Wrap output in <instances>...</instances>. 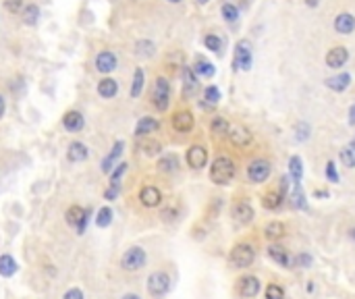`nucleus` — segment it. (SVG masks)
Wrapping results in <instances>:
<instances>
[{
	"label": "nucleus",
	"mask_w": 355,
	"mask_h": 299,
	"mask_svg": "<svg viewBox=\"0 0 355 299\" xmlns=\"http://www.w3.org/2000/svg\"><path fill=\"white\" fill-rule=\"evenodd\" d=\"M197 3H199V5H206V3H208V0H197Z\"/></svg>",
	"instance_id": "54"
},
{
	"label": "nucleus",
	"mask_w": 355,
	"mask_h": 299,
	"mask_svg": "<svg viewBox=\"0 0 355 299\" xmlns=\"http://www.w3.org/2000/svg\"><path fill=\"white\" fill-rule=\"evenodd\" d=\"M335 29H337V34H343V36L351 34L355 29V17L349 15V13H341L335 19Z\"/></svg>",
	"instance_id": "18"
},
{
	"label": "nucleus",
	"mask_w": 355,
	"mask_h": 299,
	"mask_svg": "<svg viewBox=\"0 0 355 299\" xmlns=\"http://www.w3.org/2000/svg\"><path fill=\"white\" fill-rule=\"evenodd\" d=\"M282 193L280 191H268L264 197H262V206L266 210H278L280 206H282Z\"/></svg>",
	"instance_id": "25"
},
{
	"label": "nucleus",
	"mask_w": 355,
	"mask_h": 299,
	"mask_svg": "<svg viewBox=\"0 0 355 299\" xmlns=\"http://www.w3.org/2000/svg\"><path fill=\"white\" fill-rule=\"evenodd\" d=\"M154 106L158 110H166L168 108V100H170V85L164 77H158L156 83H154Z\"/></svg>",
	"instance_id": "5"
},
{
	"label": "nucleus",
	"mask_w": 355,
	"mask_h": 299,
	"mask_svg": "<svg viewBox=\"0 0 355 299\" xmlns=\"http://www.w3.org/2000/svg\"><path fill=\"white\" fill-rule=\"evenodd\" d=\"M229 140L237 148H245V146L252 144L254 137H252L250 129H245V127H233V129H229Z\"/></svg>",
	"instance_id": "14"
},
{
	"label": "nucleus",
	"mask_w": 355,
	"mask_h": 299,
	"mask_svg": "<svg viewBox=\"0 0 355 299\" xmlns=\"http://www.w3.org/2000/svg\"><path fill=\"white\" fill-rule=\"evenodd\" d=\"M117 193H119V187H110V189H106V200H115L117 197Z\"/></svg>",
	"instance_id": "48"
},
{
	"label": "nucleus",
	"mask_w": 355,
	"mask_h": 299,
	"mask_svg": "<svg viewBox=\"0 0 355 299\" xmlns=\"http://www.w3.org/2000/svg\"><path fill=\"white\" fill-rule=\"evenodd\" d=\"M193 73L195 75H202V77H212L214 75V64L204 60V58H197L195 64H193Z\"/></svg>",
	"instance_id": "31"
},
{
	"label": "nucleus",
	"mask_w": 355,
	"mask_h": 299,
	"mask_svg": "<svg viewBox=\"0 0 355 299\" xmlns=\"http://www.w3.org/2000/svg\"><path fill=\"white\" fill-rule=\"evenodd\" d=\"M349 58V52L347 48H343V46H337V48H330L328 54H326V64L330 69H341Z\"/></svg>",
	"instance_id": "15"
},
{
	"label": "nucleus",
	"mask_w": 355,
	"mask_h": 299,
	"mask_svg": "<svg viewBox=\"0 0 355 299\" xmlns=\"http://www.w3.org/2000/svg\"><path fill=\"white\" fill-rule=\"evenodd\" d=\"M229 260H231V264L235 268H247L256 260V251H254V247L250 243H237L231 249V258Z\"/></svg>",
	"instance_id": "2"
},
{
	"label": "nucleus",
	"mask_w": 355,
	"mask_h": 299,
	"mask_svg": "<svg viewBox=\"0 0 355 299\" xmlns=\"http://www.w3.org/2000/svg\"><path fill=\"white\" fill-rule=\"evenodd\" d=\"M110 222H113V210H110V208H100V212L96 216V224L98 226H108Z\"/></svg>",
	"instance_id": "39"
},
{
	"label": "nucleus",
	"mask_w": 355,
	"mask_h": 299,
	"mask_svg": "<svg viewBox=\"0 0 355 299\" xmlns=\"http://www.w3.org/2000/svg\"><path fill=\"white\" fill-rule=\"evenodd\" d=\"M17 268L19 266H17L13 256H0V274H3V277H13Z\"/></svg>",
	"instance_id": "30"
},
{
	"label": "nucleus",
	"mask_w": 355,
	"mask_h": 299,
	"mask_svg": "<svg viewBox=\"0 0 355 299\" xmlns=\"http://www.w3.org/2000/svg\"><path fill=\"white\" fill-rule=\"evenodd\" d=\"M210 127H212V133H214V135H229V129H231L229 123H227L223 117H216V119L212 121Z\"/></svg>",
	"instance_id": "36"
},
{
	"label": "nucleus",
	"mask_w": 355,
	"mask_h": 299,
	"mask_svg": "<svg viewBox=\"0 0 355 299\" xmlns=\"http://www.w3.org/2000/svg\"><path fill=\"white\" fill-rule=\"evenodd\" d=\"M66 222L75 226L79 235H83L85 224H87V210H83L81 206H71V208L66 210Z\"/></svg>",
	"instance_id": "8"
},
{
	"label": "nucleus",
	"mask_w": 355,
	"mask_h": 299,
	"mask_svg": "<svg viewBox=\"0 0 355 299\" xmlns=\"http://www.w3.org/2000/svg\"><path fill=\"white\" fill-rule=\"evenodd\" d=\"M40 19V7L38 5H27L23 11V23L25 25H36Z\"/></svg>",
	"instance_id": "33"
},
{
	"label": "nucleus",
	"mask_w": 355,
	"mask_h": 299,
	"mask_svg": "<svg viewBox=\"0 0 355 299\" xmlns=\"http://www.w3.org/2000/svg\"><path fill=\"white\" fill-rule=\"evenodd\" d=\"M62 299H83V291L81 289H69L62 295Z\"/></svg>",
	"instance_id": "46"
},
{
	"label": "nucleus",
	"mask_w": 355,
	"mask_h": 299,
	"mask_svg": "<svg viewBox=\"0 0 355 299\" xmlns=\"http://www.w3.org/2000/svg\"><path fill=\"white\" fill-rule=\"evenodd\" d=\"M307 7H318V0H305Z\"/></svg>",
	"instance_id": "51"
},
{
	"label": "nucleus",
	"mask_w": 355,
	"mask_h": 299,
	"mask_svg": "<svg viewBox=\"0 0 355 299\" xmlns=\"http://www.w3.org/2000/svg\"><path fill=\"white\" fill-rule=\"evenodd\" d=\"M96 69L100 73H110V71H115L117 69V56L115 52H110V50H104L96 56Z\"/></svg>",
	"instance_id": "16"
},
{
	"label": "nucleus",
	"mask_w": 355,
	"mask_h": 299,
	"mask_svg": "<svg viewBox=\"0 0 355 299\" xmlns=\"http://www.w3.org/2000/svg\"><path fill=\"white\" fill-rule=\"evenodd\" d=\"M206 162H208V150L204 146H191L187 150V164L191 169L199 171V169L206 167Z\"/></svg>",
	"instance_id": "9"
},
{
	"label": "nucleus",
	"mask_w": 355,
	"mask_h": 299,
	"mask_svg": "<svg viewBox=\"0 0 355 299\" xmlns=\"http://www.w3.org/2000/svg\"><path fill=\"white\" fill-rule=\"evenodd\" d=\"M254 208L247 204V202H237L233 206V218L239 222V224H250L254 220Z\"/></svg>",
	"instance_id": "12"
},
{
	"label": "nucleus",
	"mask_w": 355,
	"mask_h": 299,
	"mask_svg": "<svg viewBox=\"0 0 355 299\" xmlns=\"http://www.w3.org/2000/svg\"><path fill=\"white\" fill-rule=\"evenodd\" d=\"M291 202H293L295 208H305V195H303V191H301V183H293Z\"/></svg>",
	"instance_id": "35"
},
{
	"label": "nucleus",
	"mask_w": 355,
	"mask_h": 299,
	"mask_svg": "<svg viewBox=\"0 0 355 299\" xmlns=\"http://www.w3.org/2000/svg\"><path fill=\"white\" fill-rule=\"evenodd\" d=\"M223 17L229 21V23H235L237 21V17H239V11H237V7H233V5H223Z\"/></svg>",
	"instance_id": "41"
},
{
	"label": "nucleus",
	"mask_w": 355,
	"mask_h": 299,
	"mask_svg": "<svg viewBox=\"0 0 355 299\" xmlns=\"http://www.w3.org/2000/svg\"><path fill=\"white\" fill-rule=\"evenodd\" d=\"M170 289V279L166 272H154L148 279V293L154 297H162Z\"/></svg>",
	"instance_id": "6"
},
{
	"label": "nucleus",
	"mask_w": 355,
	"mask_h": 299,
	"mask_svg": "<svg viewBox=\"0 0 355 299\" xmlns=\"http://www.w3.org/2000/svg\"><path fill=\"white\" fill-rule=\"evenodd\" d=\"M144 89V71L141 69H135V75H133V83H131V96L137 98Z\"/></svg>",
	"instance_id": "34"
},
{
	"label": "nucleus",
	"mask_w": 355,
	"mask_h": 299,
	"mask_svg": "<svg viewBox=\"0 0 355 299\" xmlns=\"http://www.w3.org/2000/svg\"><path fill=\"white\" fill-rule=\"evenodd\" d=\"M123 299H139V295H133V293H129V295H125Z\"/></svg>",
	"instance_id": "52"
},
{
	"label": "nucleus",
	"mask_w": 355,
	"mask_h": 299,
	"mask_svg": "<svg viewBox=\"0 0 355 299\" xmlns=\"http://www.w3.org/2000/svg\"><path fill=\"white\" fill-rule=\"evenodd\" d=\"M168 3H172V5H176V3H181V0H168Z\"/></svg>",
	"instance_id": "55"
},
{
	"label": "nucleus",
	"mask_w": 355,
	"mask_h": 299,
	"mask_svg": "<svg viewBox=\"0 0 355 299\" xmlns=\"http://www.w3.org/2000/svg\"><path fill=\"white\" fill-rule=\"evenodd\" d=\"M117 91H119V83L115 79H102L98 83V94L102 98H113V96H117Z\"/></svg>",
	"instance_id": "26"
},
{
	"label": "nucleus",
	"mask_w": 355,
	"mask_h": 299,
	"mask_svg": "<svg viewBox=\"0 0 355 299\" xmlns=\"http://www.w3.org/2000/svg\"><path fill=\"white\" fill-rule=\"evenodd\" d=\"M270 177V162L264 158H258V160H252L250 167H247V179L252 183H264L266 179Z\"/></svg>",
	"instance_id": "4"
},
{
	"label": "nucleus",
	"mask_w": 355,
	"mask_h": 299,
	"mask_svg": "<svg viewBox=\"0 0 355 299\" xmlns=\"http://www.w3.org/2000/svg\"><path fill=\"white\" fill-rule=\"evenodd\" d=\"M260 293V279L258 277H243L239 281V295L245 297V299H252Z\"/></svg>",
	"instance_id": "13"
},
{
	"label": "nucleus",
	"mask_w": 355,
	"mask_h": 299,
	"mask_svg": "<svg viewBox=\"0 0 355 299\" xmlns=\"http://www.w3.org/2000/svg\"><path fill=\"white\" fill-rule=\"evenodd\" d=\"M266 299H285V289L276 283H270L266 287Z\"/></svg>",
	"instance_id": "37"
},
{
	"label": "nucleus",
	"mask_w": 355,
	"mask_h": 299,
	"mask_svg": "<svg viewBox=\"0 0 355 299\" xmlns=\"http://www.w3.org/2000/svg\"><path fill=\"white\" fill-rule=\"evenodd\" d=\"M123 148H125L123 142H117V144L113 146V152H110V154L104 158V162H102V171H104V173H110V171H113V164H115V160L123 154Z\"/></svg>",
	"instance_id": "27"
},
{
	"label": "nucleus",
	"mask_w": 355,
	"mask_h": 299,
	"mask_svg": "<svg viewBox=\"0 0 355 299\" xmlns=\"http://www.w3.org/2000/svg\"><path fill=\"white\" fill-rule=\"evenodd\" d=\"M204 96H206V100H208L210 104H218V100H220V91H218L216 85H208L206 91H204Z\"/></svg>",
	"instance_id": "42"
},
{
	"label": "nucleus",
	"mask_w": 355,
	"mask_h": 299,
	"mask_svg": "<svg viewBox=\"0 0 355 299\" xmlns=\"http://www.w3.org/2000/svg\"><path fill=\"white\" fill-rule=\"evenodd\" d=\"M139 202L146 206V208H156V206L162 202V193H160L158 187L146 185V187L139 191Z\"/></svg>",
	"instance_id": "10"
},
{
	"label": "nucleus",
	"mask_w": 355,
	"mask_h": 299,
	"mask_svg": "<svg viewBox=\"0 0 355 299\" xmlns=\"http://www.w3.org/2000/svg\"><path fill=\"white\" fill-rule=\"evenodd\" d=\"M123 268L133 272V270H141L146 266V251L141 247H131L123 254V260H121Z\"/></svg>",
	"instance_id": "3"
},
{
	"label": "nucleus",
	"mask_w": 355,
	"mask_h": 299,
	"mask_svg": "<svg viewBox=\"0 0 355 299\" xmlns=\"http://www.w3.org/2000/svg\"><path fill=\"white\" fill-rule=\"evenodd\" d=\"M285 233H287V226L280 220H272V222L266 224V228H264L266 239H270V241H278L280 237H285Z\"/></svg>",
	"instance_id": "20"
},
{
	"label": "nucleus",
	"mask_w": 355,
	"mask_h": 299,
	"mask_svg": "<svg viewBox=\"0 0 355 299\" xmlns=\"http://www.w3.org/2000/svg\"><path fill=\"white\" fill-rule=\"evenodd\" d=\"M349 123H351V125H355V104L349 108Z\"/></svg>",
	"instance_id": "49"
},
{
	"label": "nucleus",
	"mask_w": 355,
	"mask_h": 299,
	"mask_svg": "<svg viewBox=\"0 0 355 299\" xmlns=\"http://www.w3.org/2000/svg\"><path fill=\"white\" fill-rule=\"evenodd\" d=\"M349 233H351V237L355 239V228H351V231H349Z\"/></svg>",
	"instance_id": "53"
},
{
	"label": "nucleus",
	"mask_w": 355,
	"mask_h": 299,
	"mask_svg": "<svg viewBox=\"0 0 355 299\" xmlns=\"http://www.w3.org/2000/svg\"><path fill=\"white\" fill-rule=\"evenodd\" d=\"M87 148L81 144V142H73L71 146H69V150H66V158L71 160V162H81V160H85L87 158Z\"/></svg>",
	"instance_id": "24"
},
{
	"label": "nucleus",
	"mask_w": 355,
	"mask_h": 299,
	"mask_svg": "<svg viewBox=\"0 0 355 299\" xmlns=\"http://www.w3.org/2000/svg\"><path fill=\"white\" fill-rule=\"evenodd\" d=\"M172 127L179 133H189L193 129V114L189 110H179L172 117Z\"/></svg>",
	"instance_id": "11"
},
{
	"label": "nucleus",
	"mask_w": 355,
	"mask_h": 299,
	"mask_svg": "<svg viewBox=\"0 0 355 299\" xmlns=\"http://www.w3.org/2000/svg\"><path fill=\"white\" fill-rule=\"evenodd\" d=\"M21 7H23V0H5V9L9 13H17Z\"/></svg>",
	"instance_id": "44"
},
{
	"label": "nucleus",
	"mask_w": 355,
	"mask_h": 299,
	"mask_svg": "<svg viewBox=\"0 0 355 299\" xmlns=\"http://www.w3.org/2000/svg\"><path fill=\"white\" fill-rule=\"evenodd\" d=\"M324 83H326V87L332 89V91H345V89L349 87V83H351V75L341 73V75H335V77L326 79Z\"/></svg>",
	"instance_id": "22"
},
{
	"label": "nucleus",
	"mask_w": 355,
	"mask_h": 299,
	"mask_svg": "<svg viewBox=\"0 0 355 299\" xmlns=\"http://www.w3.org/2000/svg\"><path fill=\"white\" fill-rule=\"evenodd\" d=\"M5 108H7V104H5V98L0 96V119H3V114H5Z\"/></svg>",
	"instance_id": "50"
},
{
	"label": "nucleus",
	"mask_w": 355,
	"mask_h": 299,
	"mask_svg": "<svg viewBox=\"0 0 355 299\" xmlns=\"http://www.w3.org/2000/svg\"><path fill=\"white\" fill-rule=\"evenodd\" d=\"M339 160H341V164L347 167V169H353V167H355V142L349 144V146H345V148L341 150Z\"/></svg>",
	"instance_id": "29"
},
{
	"label": "nucleus",
	"mask_w": 355,
	"mask_h": 299,
	"mask_svg": "<svg viewBox=\"0 0 355 299\" xmlns=\"http://www.w3.org/2000/svg\"><path fill=\"white\" fill-rule=\"evenodd\" d=\"M83 114L81 112H77V110H71V112H66L64 114V119H62V125L69 129V131H79V129H83Z\"/></svg>",
	"instance_id": "21"
},
{
	"label": "nucleus",
	"mask_w": 355,
	"mask_h": 299,
	"mask_svg": "<svg viewBox=\"0 0 355 299\" xmlns=\"http://www.w3.org/2000/svg\"><path fill=\"white\" fill-rule=\"evenodd\" d=\"M235 177V162L229 156H218L210 167V179L216 185H229Z\"/></svg>",
	"instance_id": "1"
},
{
	"label": "nucleus",
	"mask_w": 355,
	"mask_h": 299,
	"mask_svg": "<svg viewBox=\"0 0 355 299\" xmlns=\"http://www.w3.org/2000/svg\"><path fill=\"white\" fill-rule=\"evenodd\" d=\"M176 169H179V158H176L174 154H166L164 158L158 160V171L160 173H174Z\"/></svg>",
	"instance_id": "28"
},
{
	"label": "nucleus",
	"mask_w": 355,
	"mask_h": 299,
	"mask_svg": "<svg viewBox=\"0 0 355 299\" xmlns=\"http://www.w3.org/2000/svg\"><path fill=\"white\" fill-rule=\"evenodd\" d=\"M204 44H206V48L212 50V52H220V48H223V40H220L218 36H206L204 38Z\"/></svg>",
	"instance_id": "40"
},
{
	"label": "nucleus",
	"mask_w": 355,
	"mask_h": 299,
	"mask_svg": "<svg viewBox=\"0 0 355 299\" xmlns=\"http://www.w3.org/2000/svg\"><path fill=\"white\" fill-rule=\"evenodd\" d=\"M289 173H291L293 183H301L303 169H301V158H299V156H293V158L289 160Z\"/></svg>",
	"instance_id": "32"
},
{
	"label": "nucleus",
	"mask_w": 355,
	"mask_h": 299,
	"mask_svg": "<svg viewBox=\"0 0 355 299\" xmlns=\"http://www.w3.org/2000/svg\"><path fill=\"white\" fill-rule=\"evenodd\" d=\"M141 150H144L146 156H156L162 150V146L156 140H148V142H141Z\"/></svg>",
	"instance_id": "38"
},
{
	"label": "nucleus",
	"mask_w": 355,
	"mask_h": 299,
	"mask_svg": "<svg viewBox=\"0 0 355 299\" xmlns=\"http://www.w3.org/2000/svg\"><path fill=\"white\" fill-rule=\"evenodd\" d=\"M183 94L185 96H191V94H195V89H197V75L193 73V69L191 67H185L183 69Z\"/></svg>",
	"instance_id": "23"
},
{
	"label": "nucleus",
	"mask_w": 355,
	"mask_h": 299,
	"mask_svg": "<svg viewBox=\"0 0 355 299\" xmlns=\"http://www.w3.org/2000/svg\"><path fill=\"white\" fill-rule=\"evenodd\" d=\"M326 177H328V181H332V183H337L339 181V175H337V167H335V162H330L326 164Z\"/></svg>",
	"instance_id": "43"
},
{
	"label": "nucleus",
	"mask_w": 355,
	"mask_h": 299,
	"mask_svg": "<svg viewBox=\"0 0 355 299\" xmlns=\"http://www.w3.org/2000/svg\"><path fill=\"white\" fill-rule=\"evenodd\" d=\"M235 69H243V71L252 69V44L247 40H241L235 48Z\"/></svg>",
	"instance_id": "7"
},
{
	"label": "nucleus",
	"mask_w": 355,
	"mask_h": 299,
	"mask_svg": "<svg viewBox=\"0 0 355 299\" xmlns=\"http://www.w3.org/2000/svg\"><path fill=\"white\" fill-rule=\"evenodd\" d=\"M307 137H309V127H307L305 123H301V125L297 127V140L303 142V140H307Z\"/></svg>",
	"instance_id": "45"
},
{
	"label": "nucleus",
	"mask_w": 355,
	"mask_h": 299,
	"mask_svg": "<svg viewBox=\"0 0 355 299\" xmlns=\"http://www.w3.org/2000/svg\"><path fill=\"white\" fill-rule=\"evenodd\" d=\"M295 264H297V266H301V268H307L309 264H312V258H309L307 254H299V256L295 258Z\"/></svg>",
	"instance_id": "47"
},
{
	"label": "nucleus",
	"mask_w": 355,
	"mask_h": 299,
	"mask_svg": "<svg viewBox=\"0 0 355 299\" xmlns=\"http://www.w3.org/2000/svg\"><path fill=\"white\" fill-rule=\"evenodd\" d=\"M268 256L282 268H291V264H293V260L289 258V254H287V249L282 245H276V243H272L268 247Z\"/></svg>",
	"instance_id": "17"
},
{
	"label": "nucleus",
	"mask_w": 355,
	"mask_h": 299,
	"mask_svg": "<svg viewBox=\"0 0 355 299\" xmlns=\"http://www.w3.org/2000/svg\"><path fill=\"white\" fill-rule=\"evenodd\" d=\"M160 127V123L156 119H152V117H144L137 121V127H135V135L137 137H146L150 133H156Z\"/></svg>",
	"instance_id": "19"
}]
</instances>
